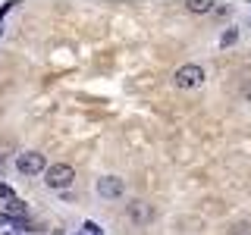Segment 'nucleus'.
Masks as SVG:
<instances>
[{
    "label": "nucleus",
    "instance_id": "obj_1",
    "mask_svg": "<svg viewBox=\"0 0 251 235\" xmlns=\"http://www.w3.org/2000/svg\"><path fill=\"white\" fill-rule=\"evenodd\" d=\"M44 176H47L44 182L50 185V188H66V185H69V182L75 179V169L69 166V163H53V166L47 169Z\"/></svg>",
    "mask_w": 251,
    "mask_h": 235
},
{
    "label": "nucleus",
    "instance_id": "obj_2",
    "mask_svg": "<svg viewBox=\"0 0 251 235\" xmlns=\"http://www.w3.org/2000/svg\"><path fill=\"white\" fill-rule=\"evenodd\" d=\"M16 169L22 172V176H35V172H47V163H44V154H19V160H16Z\"/></svg>",
    "mask_w": 251,
    "mask_h": 235
},
{
    "label": "nucleus",
    "instance_id": "obj_3",
    "mask_svg": "<svg viewBox=\"0 0 251 235\" xmlns=\"http://www.w3.org/2000/svg\"><path fill=\"white\" fill-rule=\"evenodd\" d=\"M173 82H176V88H198L204 82V69L201 66H182V69H176Z\"/></svg>",
    "mask_w": 251,
    "mask_h": 235
},
{
    "label": "nucleus",
    "instance_id": "obj_4",
    "mask_svg": "<svg viewBox=\"0 0 251 235\" xmlns=\"http://www.w3.org/2000/svg\"><path fill=\"white\" fill-rule=\"evenodd\" d=\"M98 191H100V198H120V194H123V179L104 176V179L98 182Z\"/></svg>",
    "mask_w": 251,
    "mask_h": 235
},
{
    "label": "nucleus",
    "instance_id": "obj_5",
    "mask_svg": "<svg viewBox=\"0 0 251 235\" xmlns=\"http://www.w3.org/2000/svg\"><path fill=\"white\" fill-rule=\"evenodd\" d=\"M151 216H154V210H151V204H145V201H135L129 207V219L135 226H145V223H151Z\"/></svg>",
    "mask_w": 251,
    "mask_h": 235
},
{
    "label": "nucleus",
    "instance_id": "obj_6",
    "mask_svg": "<svg viewBox=\"0 0 251 235\" xmlns=\"http://www.w3.org/2000/svg\"><path fill=\"white\" fill-rule=\"evenodd\" d=\"M6 210H10V216H25V204H22L19 198H10V204H6Z\"/></svg>",
    "mask_w": 251,
    "mask_h": 235
},
{
    "label": "nucleus",
    "instance_id": "obj_7",
    "mask_svg": "<svg viewBox=\"0 0 251 235\" xmlns=\"http://www.w3.org/2000/svg\"><path fill=\"white\" fill-rule=\"evenodd\" d=\"M188 10L192 13H210L214 3H207V0H188Z\"/></svg>",
    "mask_w": 251,
    "mask_h": 235
},
{
    "label": "nucleus",
    "instance_id": "obj_8",
    "mask_svg": "<svg viewBox=\"0 0 251 235\" xmlns=\"http://www.w3.org/2000/svg\"><path fill=\"white\" fill-rule=\"evenodd\" d=\"M235 38H239V31H235V28H229V31H223L220 44H223V47H229V44H235Z\"/></svg>",
    "mask_w": 251,
    "mask_h": 235
},
{
    "label": "nucleus",
    "instance_id": "obj_9",
    "mask_svg": "<svg viewBox=\"0 0 251 235\" xmlns=\"http://www.w3.org/2000/svg\"><path fill=\"white\" fill-rule=\"evenodd\" d=\"M82 235H104V232H100V226H98V223H91V219H88V223L82 226Z\"/></svg>",
    "mask_w": 251,
    "mask_h": 235
},
{
    "label": "nucleus",
    "instance_id": "obj_10",
    "mask_svg": "<svg viewBox=\"0 0 251 235\" xmlns=\"http://www.w3.org/2000/svg\"><path fill=\"white\" fill-rule=\"evenodd\" d=\"M0 194H3V198H13V191H10V185H3V182H0Z\"/></svg>",
    "mask_w": 251,
    "mask_h": 235
},
{
    "label": "nucleus",
    "instance_id": "obj_11",
    "mask_svg": "<svg viewBox=\"0 0 251 235\" xmlns=\"http://www.w3.org/2000/svg\"><path fill=\"white\" fill-rule=\"evenodd\" d=\"M0 166H3V154H0Z\"/></svg>",
    "mask_w": 251,
    "mask_h": 235
},
{
    "label": "nucleus",
    "instance_id": "obj_12",
    "mask_svg": "<svg viewBox=\"0 0 251 235\" xmlns=\"http://www.w3.org/2000/svg\"><path fill=\"white\" fill-rule=\"evenodd\" d=\"M6 235H16V232H6Z\"/></svg>",
    "mask_w": 251,
    "mask_h": 235
}]
</instances>
